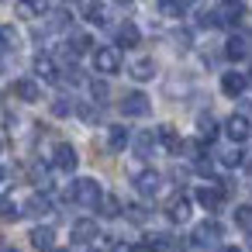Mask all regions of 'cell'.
I'll return each instance as SVG.
<instances>
[{"label":"cell","mask_w":252,"mask_h":252,"mask_svg":"<svg viewBox=\"0 0 252 252\" xmlns=\"http://www.w3.org/2000/svg\"><path fill=\"white\" fill-rule=\"evenodd\" d=\"M66 197H69L73 204H80V207H97V204H100V197H104V190H100V183H97V180L83 176V180H76V183L66 190Z\"/></svg>","instance_id":"obj_1"},{"label":"cell","mask_w":252,"mask_h":252,"mask_svg":"<svg viewBox=\"0 0 252 252\" xmlns=\"http://www.w3.org/2000/svg\"><path fill=\"white\" fill-rule=\"evenodd\" d=\"M245 18V4L242 0H224V4L214 11V25L218 28H238Z\"/></svg>","instance_id":"obj_2"},{"label":"cell","mask_w":252,"mask_h":252,"mask_svg":"<svg viewBox=\"0 0 252 252\" xmlns=\"http://www.w3.org/2000/svg\"><path fill=\"white\" fill-rule=\"evenodd\" d=\"M94 69L104 73V76H114L121 69V52L114 45H104V49H94Z\"/></svg>","instance_id":"obj_3"},{"label":"cell","mask_w":252,"mask_h":252,"mask_svg":"<svg viewBox=\"0 0 252 252\" xmlns=\"http://www.w3.org/2000/svg\"><path fill=\"white\" fill-rule=\"evenodd\" d=\"M149 111H152V100H149L142 90H131V94L121 97V114H125V118H145Z\"/></svg>","instance_id":"obj_4"},{"label":"cell","mask_w":252,"mask_h":252,"mask_svg":"<svg viewBox=\"0 0 252 252\" xmlns=\"http://www.w3.org/2000/svg\"><path fill=\"white\" fill-rule=\"evenodd\" d=\"M221 235H224V228H221L218 221H200V224L193 228L190 242H193V245H200V249H207V245H218V242H221Z\"/></svg>","instance_id":"obj_5"},{"label":"cell","mask_w":252,"mask_h":252,"mask_svg":"<svg viewBox=\"0 0 252 252\" xmlns=\"http://www.w3.org/2000/svg\"><path fill=\"white\" fill-rule=\"evenodd\" d=\"M224 193H228V187L204 183V187H197V204H200L204 211H218V207L224 204Z\"/></svg>","instance_id":"obj_6"},{"label":"cell","mask_w":252,"mask_h":252,"mask_svg":"<svg viewBox=\"0 0 252 252\" xmlns=\"http://www.w3.org/2000/svg\"><path fill=\"white\" fill-rule=\"evenodd\" d=\"M224 135H228L235 145H242L245 138H252V121H249L245 114H231V118L224 121Z\"/></svg>","instance_id":"obj_7"},{"label":"cell","mask_w":252,"mask_h":252,"mask_svg":"<svg viewBox=\"0 0 252 252\" xmlns=\"http://www.w3.org/2000/svg\"><path fill=\"white\" fill-rule=\"evenodd\" d=\"M52 166H56V169H63V173H73V169L80 166L76 149H73L69 142H59V145L52 149Z\"/></svg>","instance_id":"obj_8"},{"label":"cell","mask_w":252,"mask_h":252,"mask_svg":"<svg viewBox=\"0 0 252 252\" xmlns=\"http://www.w3.org/2000/svg\"><path fill=\"white\" fill-rule=\"evenodd\" d=\"M114 45H118V49H138V45H142L138 25H131V21L118 25V28H114Z\"/></svg>","instance_id":"obj_9"},{"label":"cell","mask_w":252,"mask_h":252,"mask_svg":"<svg viewBox=\"0 0 252 252\" xmlns=\"http://www.w3.org/2000/svg\"><path fill=\"white\" fill-rule=\"evenodd\" d=\"M245 87H249V76L238 73V69H228V73L221 76V94H224V97H242Z\"/></svg>","instance_id":"obj_10"},{"label":"cell","mask_w":252,"mask_h":252,"mask_svg":"<svg viewBox=\"0 0 252 252\" xmlns=\"http://www.w3.org/2000/svg\"><path fill=\"white\" fill-rule=\"evenodd\" d=\"M135 190H138L142 197H156V193L162 190V176H159L156 169H142V173L135 176Z\"/></svg>","instance_id":"obj_11"},{"label":"cell","mask_w":252,"mask_h":252,"mask_svg":"<svg viewBox=\"0 0 252 252\" xmlns=\"http://www.w3.org/2000/svg\"><path fill=\"white\" fill-rule=\"evenodd\" d=\"M83 18L90 25H97V28H107L111 25V7L100 4V0H87V4H83Z\"/></svg>","instance_id":"obj_12"},{"label":"cell","mask_w":252,"mask_h":252,"mask_svg":"<svg viewBox=\"0 0 252 252\" xmlns=\"http://www.w3.org/2000/svg\"><path fill=\"white\" fill-rule=\"evenodd\" d=\"M32 66H35V76H38V80H45V83H59V66H56V59H52V56L38 52Z\"/></svg>","instance_id":"obj_13"},{"label":"cell","mask_w":252,"mask_h":252,"mask_svg":"<svg viewBox=\"0 0 252 252\" xmlns=\"http://www.w3.org/2000/svg\"><path fill=\"white\" fill-rule=\"evenodd\" d=\"M69 235H73V242H76V245H90V242L100 235V228H97V221H90V218H80V221L73 224V231H69Z\"/></svg>","instance_id":"obj_14"},{"label":"cell","mask_w":252,"mask_h":252,"mask_svg":"<svg viewBox=\"0 0 252 252\" xmlns=\"http://www.w3.org/2000/svg\"><path fill=\"white\" fill-rule=\"evenodd\" d=\"M224 56H228L231 63H242V59H249V56H252V49H249V38H245V35H231V38L224 42Z\"/></svg>","instance_id":"obj_15"},{"label":"cell","mask_w":252,"mask_h":252,"mask_svg":"<svg viewBox=\"0 0 252 252\" xmlns=\"http://www.w3.org/2000/svg\"><path fill=\"white\" fill-rule=\"evenodd\" d=\"M32 245L38 249V252H52L56 249V228H49V224H38V228H32Z\"/></svg>","instance_id":"obj_16"},{"label":"cell","mask_w":252,"mask_h":252,"mask_svg":"<svg viewBox=\"0 0 252 252\" xmlns=\"http://www.w3.org/2000/svg\"><path fill=\"white\" fill-rule=\"evenodd\" d=\"M14 94H18V100H25V104H35V100H42V87H38V80H14Z\"/></svg>","instance_id":"obj_17"},{"label":"cell","mask_w":252,"mask_h":252,"mask_svg":"<svg viewBox=\"0 0 252 252\" xmlns=\"http://www.w3.org/2000/svg\"><path fill=\"white\" fill-rule=\"evenodd\" d=\"M156 142H159L166 152H173V156H176V152H183V138L176 135V128H173V125H162V128L156 131Z\"/></svg>","instance_id":"obj_18"},{"label":"cell","mask_w":252,"mask_h":252,"mask_svg":"<svg viewBox=\"0 0 252 252\" xmlns=\"http://www.w3.org/2000/svg\"><path fill=\"white\" fill-rule=\"evenodd\" d=\"M166 218H169L173 224H183V221H190V200L176 193V197L166 204Z\"/></svg>","instance_id":"obj_19"},{"label":"cell","mask_w":252,"mask_h":252,"mask_svg":"<svg viewBox=\"0 0 252 252\" xmlns=\"http://www.w3.org/2000/svg\"><path fill=\"white\" fill-rule=\"evenodd\" d=\"M18 18H25V21H35V18H42L45 11H49V0H18Z\"/></svg>","instance_id":"obj_20"},{"label":"cell","mask_w":252,"mask_h":252,"mask_svg":"<svg viewBox=\"0 0 252 252\" xmlns=\"http://www.w3.org/2000/svg\"><path fill=\"white\" fill-rule=\"evenodd\" d=\"M52 211V200L45 197V193H32L28 197V204H25V211L21 214H28V218H45Z\"/></svg>","instance_id":"obj_21"},{"label":"cell","mask_w":252,"mask_h":252,"mask_svg":"<svg viewBox=\"0 0 252 252\" xmlns=\"http://www.w3.org/2000/svg\"><path fill=\"white\" fill-rule=\"evenodd\" d=\"M128 73H131V80H138V83H145V80H152L156 76V59H135L131 66H128Z\"/></svg>","instance_id":"obj_22"},{"label":"cell","mask_w":252,"mask_h":252,"mask_svg":"<svg viewBox=\"0 0 252 252\" xmlns=\"http://www.w3.org/2000/svg\"><path fill=\"white\" fill-rule=\"evenodd\" d=\"M131 145H135V156H138V159H149V156L156 152V131H138V135L131 138Z\"/></svg>","instance_id":"obj_23"},{"label":"cell","mask_w":252,"mask_h":252,"mask_svg":"<svg viewBox=\"0 0 252 252\" xmlns=\"http://www.w3.org/2000/svg\"><path fill=\"white\" fill-rule=\"evenodd\" d=\"M128 142H131V131H128L125 125H114V128L107 131V149H111V152H121Z\"/></svg>","instance_id":"obj_24"},{"label":"cell","mask_w":252,"mask_h":252,"mask_svg":"<svg viewBox=\"0 0 252 252\" xmlns=\"http://www.w3.org/2000/svg\"><path fill=\"white\" fill-rule=\"evenodd\" d=\"M90 49H94V38H90L87 32L69 35V45H66V52H69V56H83V52H90Z\"/></svg>","instance_id":"obj_25"},{"label":"cell","mask_w":252,"mask_h":252,"mask_svg":"<svg viewBox=\"0 0 252 252\" xmlns=\"http://www.w3.org/2000/svg\"><path fill=\"white\" fill-rule=\"evenodd\" d=\"M190 7V0H159V14L162 18H183Z\"/></svg>","instance_id":"obj_26"},{"label":"cell","mask_w":252,"mask_h":252,"mask_svg":"<svg viewBox=\"0 0 252 252\" xmlns=\"http://www.w3.org/2000/svg\"><path fill=\"white\" fill-rule=\"evenodd\" d=\"M145 249L149 252H169L173 249V238L162 235V231H152V235H145Z\"/></svg>","instance_id":"obj_27"},{"label":"cell","mask_w":252,"mask_h":252,"mask_svg":"<svg viewBox=\"0 0 252 252\" xmlns=\"http://www.w3.org/2000/svg\"><path fill=\"white\" fill-rule=\"evenodd\" d=\"M197 135H200L204 142H214V135H218V121H214L211 114H200V118H197Z\"/></svg>","instance_id":"obj_28"},{"label":"cell","mask_w":252,"mask_h":252,"mask_svg":"<svg viewBox=\"0 0 252 252\" xmlns=\"http://www.w3.org/2000/svg\"><path fill=\"white\" fill-rule=\"evenodd\" d=\"M18 32L11 28V25H0V52H14L18 49Z\"/></svg>","instance_id":"obj_29"},{"label":"cell","mask_w":252,"mask_h":252,"mask_svg":"<svg viewBox=\"0 0 252 252\" xmlns=\"http://www.w3.org/2000/svg\"><path fill=\"white\" fill-rule=\"evenodd\" d=\"M97 211H100L104 218H118V214H121L125 207H121V200H118V197H111V193H104V197H100V204H97Z\"/></svg>","instance_id":"obj_30"},{"label":"cell","mask_w":252,"mask_h":252,"mask_svg":"<svg viewBox=\"0 0 252 252\" xmlns=\"http://www.w3.org/2000/svg\"><path fill=\"white\" fill-rule=\"evenodd\" d=\"M231 218H235V224H238L242 231H252V204H238Z\"/></svg>","instance_id":"obj_31"},{"label":"cell","mask_w":252,"mask_h":252,"mask_svg":"<svg viewBox=\"0 0 252 252\" xmlns=\"http://www.w3.org/2000/svg\"><path fill=\"white\" fill-rule=\"evenodd\" d=\"M18 218H21V207L11 197H0V221H18Z\"/></svg>","instance_id":"obj_32"},{"label":"cell","mask_w":252,"mask_h":252,"mask_svg":"<svg viewBox=\"0 0 252 252\" xmlns=\"http://www.w3.org/2000/svg\"><path fill=\"white\" fill-rule=\"evenodd\" d=\"M73 111H76V104H73L69 97H56V100H52V114H56V118H69Z\"/></svg>","instance_id":"obj_33"},{"label":"cell","mask_w":252,"mask_h":252,"mask_svg":"<svg viewBox=\"0 0 252 252\" xmlns=\"http://www.w3.org/2000/svg\"><path fill=\"white\" fill-rule=\"evenodd\" d=\"M218 159H221V166H228V169H235V166L245 162V159H242V149H228V152H221Z\"/></svg>","instance_id":"obj_34"},{"label":"cell","mask_w":252,"mask_h":252,"mask_svg":"<svg viewBox=\"0 0 252 252\" xmlns=\"http://www.w3.org/2000/svg\"><path fill=\"white\" fill-rule=\"evenodd\" d=\"M90 94H94V100H97V104H104V100L111 97V90H107V83H104V80H94V83H90Z\"/></svg>","instance_id":"obj_35"},{"label":"cell","mask_w":252,"mask_h":252,"mask_svg":"<svg viewBox=\"0 0 252 252\" xmlns=\"http://www.w3.org/2000/svg\"><path fill=\"white\" fill-rule=\"evenodd\" d=\"M76 114H80V118H83L87 125H94V121H100V111H97L94 104H80V107H76Z\"/></svg>","instance_id":"obj_36"},{"label":"cell","mask_w":252,"mask_h":252,"mask_svg":"<svg viewBox=\"0 0 252 252\" xmlns=\"http://www.w3.org/2000/svg\"><path fill=\"white\" fill-rule=\"evenodd\" d=\"M128 218H131V221H138V224H142V221H145V218H149V211H145V207H142V204H135V207H128Z\"/></svg>","instance_id":"obj_37"},{"label":"cell","mask_w":252,"mask_h":252,"mask_svg":"<svg viewBox=\"0 0 252 252\" xmlns=\"http://www.w3.org/2000/svg\"><path fill=\"white\" fill-rule=\"evenodd\" d=\"M111 252H138V249H135L131 242H114V245H111Z\"/></svg>","instance_id":"obj_38"},{"label":"cell","mask_w":252,"mask_h":252,"mask_svg":"<svg viewBox=\"0 0 252 252\" xmlns=\"http://www.w3.org/2000/svg\"><path fill=\"white\" fill-rule=\"evenodd\" d=\"M7 183H11V169H7V166H0V190H4Z\"/></svg>","instance_id":"obj_39"},{"label":"cell","mask_w":252,"mask_h":252,"mask_svg":"<svg viewBox=\"0 0 252 252\" xmlns=\"http://www.w3.org/2000/svg\"><path fill=\"white\" fill-rule=\"evenodd\" d=\"M0 252H21V249H14L11 242H0Z\"/></svg>","instance_id":"obj_40"},{"label":"cell","mask_w":252,"mask_h":252,"mask_svg":"<svg viewBox=\"0 0 252 252\" xmlns=\"http://www.w3.org/2000/svg\"><path fill=\"white\" fill-rule=\"evenodd\" d=\"M221 252H242V249H235V245H221Z\"/></svg>","instance_id":"obj_41"},{"label":"cell","mask_w":252,"mask_h":252,"mask_svg":"<svg viewBox=\"0 0 252 252\" xmlns=\"http://www.w3.org/2000/svg\"><path fill=\"white\" fill-rule=\"evenodd\" d=\"M114 4H118V7H131V0H114Z\"/></svg>","instance_id":"obj_42"},{"label":"cell","mask_w":252,"mask_h":252,"mask_svg":"<svg viewBox=\"0 0 252 252\" xmlns=\"http://www.w3.org/2000/svg\"><path fill=\"white\" fill-rule=\"evenodd\" d=\"M249 249H252V231H249Z\"/></svg>","instance_id":"obj_43"},{"label":"cell","mask_w":252,"mask_h":252,"mask_svg":"<svg viewBox=\"0 0 252 252\" xmlns=\"http://www.w3.org/2000/svg\"><path fill=\"white\" fill-rule=\"evenodd\" d=\"M0 152H4V138H0Z\"/></svg>","instance_id":"obj_44"},{"label":"cell","mask_w":252,"mask_h":252,"mask_svg":"<svg viewBox=\"0 0 252 252\" xmlns=\"http://www.w3.org/2000/svg\"><path fill=\"white\" fill-rule=\"evenodd\" d=\"M90 252H97V249H90Z\"/></svg>","instance_id":"obj_45"},{"label":"cell","mask_w":252,"mask_h":252,"mask_svg":"<svg viewBox=\"0 0 252 252\" xmlns=\"http://www.w3.org/2000/svg\"><path fill=\"white\" fill-rule=\"evenodd\" d=\"M0 4H4V0H0Z\"/></svg>","instance_id":"obj_46"},{"label":"cell","mask_w":252,"mask_h":252,"mask_svg":"<svg viewBox=\"0 0 252 252\" xmlns=\"http://www.w3.org/2000/svg\"><path fill=\"white\" fill-rule=\"evenodd\" d=\"M52 252H56V249H52Z\"/></svg>","instance_id":"obj_47"}]
</instances>
